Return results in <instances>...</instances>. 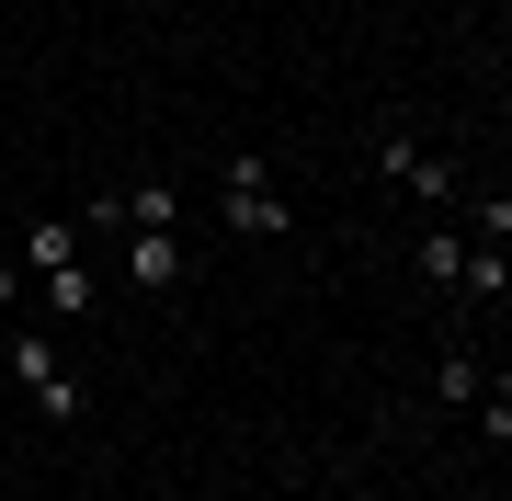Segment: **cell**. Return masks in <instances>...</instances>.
Returning a JSON list of instances; mask_svg holds the SVG:
<instances>
[{
	"mask_svg": "<svg viewBox=\"0 0 512 501\" xmlns=\"http://www.w3.org/2000/svg\"><path fill=\"white\" fill-rule=\"evenodd\" d=\"M217 217H228V240H285L296 205H285V183H274V160L228 149V160H217Z\"/></svg>",
	"mask_w": 512,
	"mask_h": 501,
	"instance_id": "6da1fadb",
	"label": "cell"
},
{
	"mask_svg": "<svg viewBox=\"0 0 512 501\" xmlns=\"http://www.w3.org/2000/svg\"><path fill=\"white\" fill-rule=\"evenodd\" d=\"M0 365L23 376V399H35L46 422H80V410H92V388L69 376V353H57V331H0Z\"/></svg>",
	"mask_w": 512,
	"mask_h": 501,
	"instance_id": "7a4b0ae2",
	"label": "cell"
},
{
	"mask_svg": "<svg viewBox=\"0 0 512 501\" xmlns=\"http://www.w3.org/2000/svg\"><path fill=\"white\" fill-rule=\"evenodd\" d=\"M387 183H399L410 205H433V217H456V160L433 149V137H410V126H376V149H365Z\"/></svg>",
	"mask_w": 512,
	"mask_h": 501,
	"instance_id": "3957f363",
	"label": "cell"
},
{
	"mask_svg": "<svg viewBox=\"0 0 512 501\" xmlns=\"http://www.w3.org/2000/svg\"><path fill=\"white\" fill-rule=\"evenodd\" d=\"M114 262H126V285L137 297H171V285H183V228H126V240H114Z\"/></svg>",
	"mask_w": 512,
	"mask_h": 501,
	"instance_id": "277c9868",
	"label": "cell"
},
{
	"mask_svg": "<svg viewBox=\"0 0 512 501\" xmlns=\"http://www.w3.org/2000/svg\"><path fill=\"white\" fill-rule=\"evenodd\" d=\"M80 251H92V240H80V217H35V228H23V251H12V262H23V274L46 285V274H69Z\"/></svg>",
	"mask_w": 512,
	"mask_h": 501,
	"instance_id": "5b68a950",
	"label": "cell"
},
{
	"mask_svg": "<svg viewBox=\"0 0 512 501\" xmlns=\"http://www.w3.org/2000/svg\"><path fill=\"white\" fill-rule=\"evenodd\" d=\"M410 274L433 285V297H456V274H467V228H456V217H444V228H421V240H410Z\"/></svg>",
	"mask_w": 512,
	"mask_h": 501,
	"instance_id": "8992f818",
	"label": "cell"
},
{
	"mask_svg": "<svg viewBox=\"0 0 512 501\" xmlns=\"http://www.w3.org/2000/svg\"><path fill=\"white\" fill-rule=\"evenodd\" d=\"M456 297H478V308H501V297H512V251H490V240H467V274H456Z\"/></svg>",
	"mask_w": 512,
	"mask_h": 501,
	"instance_id": "52a82bcc",
	"label": "cell"
},
{
	"mask_svg": "<svg viewBox=\"0 0 512 501\" xmlns=\"http://www.w3.org/2000/svg\"><path fill=\"white\" fill-rule=\"evenodd\" d=\"M478 388H490V376H478V353L456 342V353L433 365V399H444V410H478Z\"/></svg>",
	"mask_w": 512,
	"mask_h": 501,
	"instance_id": "ba28073f",
	"label": "cell"
},
{
	"mask_svg": "<svg viewBox=\"0 0 512 501\" xmlns=\"http://www.w3.org/2000/svg\"><path fill=\"white\" fill-rule=\"evenodd\" d=\"M35 297H46V319H92V262H69V274H46Z\"/></svg>",
	"mask_w": 512,
	"mask_h": 501,
	"instance_id": "9c48e42d",
	"label": "cell"
},
{
	"mask_svg": "<svg viewBox=\"0 0 512 501\" xmlns=\"http://www.w3.org/2000/svg\"><path fill=\"white\" fill-rule=\"evenodd\" d=\"M467 240H490V251H512V194H478V205H467Z\"/></svg>",
	"mask_w": 512,
	"mask_h": 501,
	"instance_id": "30bf717a",
	"label": "cell"
},
{
	"mask_svg": "<svg viewBox=\"0 0 512 501\" xmlns=\"http://www.w3.org/2000/svg\"><path fill=\"white\" fill-rule=\"evenodd\" d=\"M467 422H478V445H501V456H512V388H478Z\"/></svg>",
	"mask_w": 512,
	"mask_h": 501,
	"instance_id": "8fae6325",
	"label": "cell"
},
{
	"mask_svg": "<svg viewBox=\"0 0 512 501\" xmlns=\"http://www.w3.org/2000/svg\"><path fill=\"white\" fill-rule=\"evenodd\" d=\"M23 297H35V274H23V262H0V319H12Z\"/></svg>",
	"mask_w": 512,
	"mask_h": 501,
	"instance_id": "7c38bea8",
	"label": "cell"
},
{
	"mask_svg": "<svg viewBox=\"0 0 512 501\" xmlns=\"http://www.w3.org/2000/svg\"><path fill=\"white\" fill-rule=\"evenodd\" d=\"M501 103H512V57H501Z\"/></svg>",
	"mask_w": 512,
	"mask_h": 501,
	"instance_id": "4fadbf2b",
	"label": "cell"
},
{
	"mask_svg": "<svg viewBox=\"0 0 512 501\" xmlns=\"http://www.w3.org/2000/svg\"><path fill=\"white\" fill-rule=\"evenodd\" d=\"M490 319H501V331H512V297H501V308H490Z\"/></svg>",
	"mask_w": 512,
	"mask_h": 501,
	"instance_id": "5bb4252c",
	"label": "cell"
},
{
	"mask_svg": "<svg viewBox=\"0 0 512 501\" xmlns=\"http://www.w3.org/2000/svg\"><path fill=\"white\" fill-rule=\"evenodd\" d=\"M148 501H183V490H148Z\"/></svg>",
	"mask_w": 512,
	"mask_h": 501,
	"instance_id": "9a60e30c",
	"label": "cell"
}]
</instances>
